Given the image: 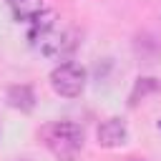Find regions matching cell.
Segmentation results:
<instances>
[{"instance_id": "obj_1", "label": "cell", "mask_w": 161, "mask_h": 161, "mask_svg": "<svg viewBox=\"0 0 161 161\" xmlns=\"http://www.w3.org/2000/svg\"><path fill=\"white\" fill-rule=\"evenodd\" d=\"M40 136L48 151L60 161H75L83 151V131L70 121H53L40 131Z\"/></svg>"}, {"instance_id": "obj_2", "label": "cell", "mask_w": 161, "mask_h": 161, "mask_svg": "<svg viewBox=\"0 0 161 161\" xmlns=\"http://www.w3.org/2000/svg\"><path fill=\"white\" fill-rule=\"evenodd\" d=\"M50 88L63 98H75L86 88V70L78 63H60L50 70Z\"/></svg>"}, {"instance_id": "obj_3", "label": "cell", "mask_w": 161, "mask_h": 161, "mask_svg": "<svg viewBox=\"0 0 161 161\" xmlns=\"http://www.w3.org/2000/svg\"><path fill=\"white\" fill-rule=\"evenodd\" d=\"M126 138H128V131H126V123L121 118H106L98 126V143L106 146V148L123 146Z\"/></svg>"}, {"instance_id": "obj_4", "label": "cell", "mask_w": 161, "mask_h": 161, "mask_svg": "<svg viewBox=\"0 0 161 161\" xmlns=\"http://www.w3.org/2000/svg\"><path fill=\"white\" fill-rule=\"evenodd\" d=\"M10 5L15 8V15L23 18V20H28V23H33L38 15L45 13L40 0H10Z\"/></svg>"}, {"instance_id": "obj_5", "label": "cell", "mask_w": 161, "mask_h": 161, "mask_svg": "<svg viewBox=\"0 0 161 161\" xmlns=\"http://www.w3.org/2000/svg\"><path fill=\"white\" fill-rule=\"evenodd\" d=\"M8 101H10V106H15V108H20V111H30L35 98H33L30 86H13V88L8 91Z\"/></svg>"}]
</instances>
